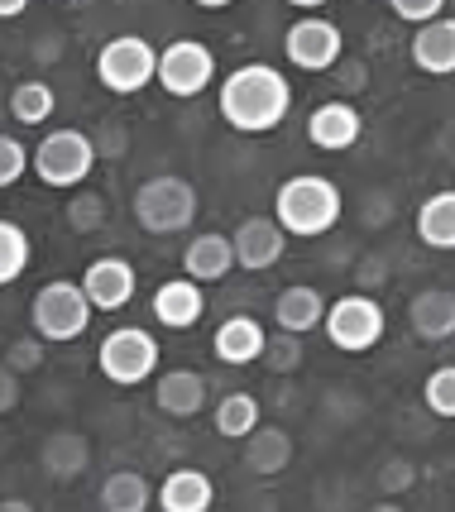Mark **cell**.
Segmentation results:
<instances>
[{
	"instance_id": "1",
	"label": "cell",
	"mask_w": 455,
	"mask_h": 512,
	"mask_svg": "<svg viewBox=\"0 0 455 512\" xmlns=\"http://www.w3.org/2000/svg\"><path fill=\"white\" fill-rule=\"evenodd\" d=\"M216 111L235 134H273L293 111V82L273 63H240L221 77Z\"/></svg>"
},
{
	"instance_id": "2",
	"label": "cell",
	"mask_w": 455,
	"mask_h": 512,
	"mask_svg": "<svg viewBox=\"0 0 455 512\" xmlns=\"http://www.w3.org/2000/svg\"><path fill=\"white\" fill-rule=\"evenodd\" d=\"M345 216V192L326 173H297L273 197V221L283 225L288 240H321Z\"/></svg>"
},
{
	"instance_id": "3",
	"label": "cell",
	"mask_w": 455,
	"mask_h": 512,
	"mask_svg": "<svg viewBox=\"0 0 455 512\" xmlns=\"http://www.w3.org/2000/svg\"><path fill=\"white\" fill-rule=\"evenodd\" d=\"M96 163H101L96 158V139L87 130H77V125H58L29 154V173L44 187H53V192H77V187H87Z\"/></svg>"
},
{
	"instance_id": "4",
	"label": "cell",
	"mask_w": 455,
	"mask_h": 512,
	"mask_svg": "<svg viewBox=\"0 0 455 512\" xmlns=\"http://www.w3.org/2000/svg\"><path fill=\"white\" fill-rule=\"evenodd\" d=\"M130 211H135V221L144 235H182V230H192V221H197L202 197H197V187L187 178L159 173V178H149L135 187Z\"/></svg>"
},
{
	"instance_id": "5",
	"label": "cell",
	"mask_w": 455,
	"mask_h": 512,
	"mask_svg": "<svg viewBox=\"0 0 455 512\" xmlns=\"http://www.w3.org/2000/svg\"><path fill=\"white\" fill-rule=\"evenodd\" d=\"M91 302L82 283H72V278H53L44 288L34 292V302H29V326L34 335L44 340V345H72V340H82L91 326Z\"/></svg>"
},
{
	"instance_id": "6",
	"label": "cell",
	"mask_w": 455,
	"mask_h": 512,
	"mask_svg": "<svg viewBox=\"0 0 455 512\" xmlns=\"http://www.w3.org/2000/svg\"><path fill=\"white\" fill-rule=\"evenodd\" d=\"M321 331H326V340H331V350H341V355H369V350L388 335L384 302L369 297V292L336 297V302H326Z\"/></svg>"
},
{
	"instance_id": "7",
	"label": "cell",
	"mask_w": 455,
	"mask_h": 512,
	"mask_svg": "<svg viewBox=\"0 0 455 512\" xmlns=\"http://www.w3.org/2000/svg\"><path fill=\"white\" fill-rule=\"evenodd\" d=\"M159 335H149L144 326H115L101 345H96V369L101 379L115 388H139L159 374Z\"/></svg>"
},
{
	"instance_id": "8",
	"label": "cell",
	"mask_w": 455,
	"mask_h": 512,
	"mask_svg": "<svg viewBox=\"0 0 455 512\" xmlns=\"http://www.w3.org/2000/svg\"><path fill=\"white\" fill-rule=\"evenodd\" d=\"M159 72V53L139 34H115L96 53V82L111 96H139Z\"/></svg>"
},
{
	"instance_id": "9",
	"label": "cell",
	"mask_w": 455,
	"mask_h": 512,
	"mask_svg": "<svg viewBox=\"0 0 455 512\" xmlns=\"http://www.w3.org/2000/svg\"><path fill=\"white\" fill-rule=\"evenodd\" d=\"M154 82H159L168 96L192 101V96H202V91L216 82V53H211L202 39H173L168 48H159Z\"/></svg>"
},
{
	"instance_id": "10",
	"label": "cell",
	"mask_w": 455,
	"mask_h": 512,
	"mask_svg": "<svg viewBox=\"0 0 455 512\" xmlns=\"http://www.w3.org/2000/svg\"><path fill=\"white\" fill-rule=\"evenodd\" d=\"M283 58L302 72H331L345 58V34L336 20L326 15H302L297 24H288L283 34Z\"/></svg>"
},
{
	"instance_id": "11",
	"label": "cell",
	"mask_w": 455,
	"mask_h": 512,
	"mask_svg": "<svg viewBox=\"0 0 455 512\" xmlns=\"http://www.w3.org/2000/svg\"><path fill=\"white\" fill-rule=\"evenodd\" d=\"M82 292H87L91 312H125L139 292V273L130 259L106 254V259H91L82 273Z\"/></svg>"
},
{
	"instance_id": "12",
	"label": "cell",
	"mask_w": 455,
	"mask_h": 512,
	"mask_svg": "<svg viewBox=\"0 0 455 512\" xmlns=\"http://www.w3.org/2000/svg\"><path fill=\"white\" fill-rule=\"evenodd\" d=\"M230 249H235V268L245 273H269V268L283 264L288 254V235L273 216H245L230 235Z\"/></svg>"
},
{
	"instance_id": "13",
	"label": "cell",
	"mask_w": 455,
	"mask_h": 512,
	"mask_svg": "<svg viewBox=\"0 0 455 512\" xmlns=\"http://www.w3.org/2000/svg\"><path fill=\"white\" fill-rule=\"evenodd\" d=\"M364 134V115L355 101H321L317 111L307 115V139L317 144L321 154H345L355 149Z\"/></svg>"
},
{
	"instance_id": "14",
	"label": "cell",
	"mask_w": 455,
	"mask_h": 512,
	"mask_svg": "<svg viewBox=\"0 0 455 512\" xmlns=\"http://www.w3.org/2000/svg\"><path fill=\"white\" fill-rule=\"evenodd\" d=\"M264 345H269V331H264V321L250 312H235L226 316L216 335H211V355L230 364V369H245V364H259L264 359Z\"/></svg>"
},
{
	"instance_id": "15",
	"label": "cell",
	"mask_w": 455,
	"mask_h": 512,
	"mask_svg": "<svg viewBox=\"0 0 455 512\" xmlns=\"http://www.w3.org/2000/svg\"><path fill=\"white\" fill-rule=\"evenodd\" d=\"M408 58L427 77H455V15H436V20L417 24Z\"/></svg>"
},
{
	"instance_id": "16",
	"label": "cell",
	"mask_w": 455,
	"mask_h": 512,
	"mask_svg": "<svg viewBox=\"0 0 455 512\" xmlns=\"http://www.w3.org/2000/svg\"><path fill=\"white\" fill-rule=\"evenodd\" d=\"M202 316H206V292L187 273L154 288V321H159L163 331H192Z\"/></svg>"
},
{
	"instance_id": "17",
	"label": "cell",
	"mask_w": 455,
	"mask_h": 512,
	"mask_svg": "<svg viewBox=\"0 0 455 512\" xmlns=\"http://www.w3.org/2000/svg\"><path fill=\"white\" fill-rule=\"evenodd\" d=\"M154 407L173 422H192L206 412V374L197 369H168L154 383Z\"/></svg>"
},
{
	"instance_id": "18",
	"label": "cell",
	"mask_w": 455,
	"mask_h": 512,
	"mask_svg": "<svg viewBox=\"0 0 455 512\" xmlns=\"http://www.w3.org/2000/svg\"><path fill=\"white\" fill-rule=\"evenodd\" d=\"M408 326L422 345H446L455 340V292L451 288H427L408 302Z\"/></svg>"
},
{
	"instance_id": "19",
	"label": "cell",
	"mask_w": 455,
	"mask_h": 512,
	"mask_svg": "<svg viewBox=\"0 0 455 512\" xmlns=\"http://www.w3.org/2000/svg\"><path fill=\"white\" fill-rule=\"evenodd\" d=\"M154 498H159V512H211L216 508V484H211L206 469L182 465L173 474H163Z\"/></svg>"
},
{
	"instance_id": "20",
	"label": "cell",
	"mask_w": 455,
	"mask_h": 512,
	"mask_svg": "<svg viewBox=\"0 0 455 512\" xmlns=\"http://www.w3.org/2000/svg\"><path fill=\"white\" fill-rule=\"evenodd\" d=\"M230 268H235V249H230V235H221V230H202L182 249V273L192 283H202V288L230 278Z\"/></svg>"
},
{
	"instance_id": "21",
	"label": "cell",
	"mask_w": 455,
	"mask_h": 512,
	"mask_svg": "<svg viewBox=\"0 0 455 512\" xmlns=\"http://www.w3.org/2000/svg\"><path fill=\"white\" fill-rule=\"evenodd\" d=\"M240 446H245L240 450L245 469L259 474V479H273V474H283V469L293 465V436H288L283 426H259V431H250Z\"/></svg>"
},
{
	"instance_id": "22",
	"label": "cell",
	"mask_w": 455,
	"mask_h": 512,
	"mask_svg": "<svg viewBox=\"0 0 455 512\" xmlns=\"http://www.w3.org/2000/svg\"><path fill=\"white\" fill-rule=\"evenodd\" d=\"M321 316H326V297L317 288H307V283H293V288H283L273 297V326L288 335L317 331Z\"/></svg>"
},
{
	"instance_id": "23",
	"label": "cell",
	"mask_w": 455,
	"mask_h": 512,
	"mask_svg": "<svg viewBox=\"0 0 455 512\" xmlns=\"http://www.w3.org/2000/svg\"><path fill=\"white\" fill-rule=\"evenodd\" d=\"M412 230H417V240L436 254H451L455 249V187H441L432 197L417 206V216H412Z\"/></svg>"
},
{
	"instance_id": "24",
	"label": "cell",
	"mask_w": 455,
	"mask_h": 512,
	"mask_svg": "<svg viewBox=\"0 0 455 512\" xmlns=\"http://www.w3.org/2000/svg\"><path fill=\"white\" fill-rule=\"evenodd\" d=\"M39 465H44L48 479L72 484V479L91 465L87 436H77V431H53V436H44V446H39Z\"/></svg>"
},
{
	"instance_id": "25",
	"label": "cell",
	"mask_w": 455,
	"mask_h": 512,
	"mask_svg": "<svg viewBox=\"0 0 455 512\" xmlns=\"http://www.w3.org/2000/svg\"><path fill=\"white\" fill-rule=\"evenodd\" d=\"M211 426H216V436H226V441H245L250 431H259V426H264V407H259V398H254V393L235 388V393H226V398L216 402Z\"/></svg>"
},
{
	"instance_id": "26",
	"label": "cell",
	"mask_w": 455,
	"mask_h": 512,
	"mask_svg": "<svg viewBox=\"0 0 455 512\" xmlns=\"http://www.w3.org/2000/svg\"><path fill=\"white\" fill-rule=\"evenodd\" d=\"M96 498H101V512H149L154 484L139 469H115V474H106V484H101Z\"/></svg>"
},
{
	"instance_id": "27",
	"label": "cell",
	"mask_w": 455,
	"mask_h": 512,
	"mask_svg": "<svg viewBox=\"0 0 455 512\" xmlns=\"http://www.w3.org/2000/svg\"><path fill=\"white\" fill-rule=\"evenodd\" d=\"M53 111H58V91L48 87V82H39V77H29V82H20V87L10 91V115H15V125L39 130V125L53 120Z\"/></svg>"
},
{
	"instance_id": "28",
	"label": "cell",
	"mask_w": 455,
	"mask_h": 512,
	"mask_svg": "<svg viewBox=\"0 0 455 512\" xmlns=\"http://www.w3.org/2000/svg\"><path fill=\"white\" fill-rule=\"evenodd\" d=\"M29 259H34V240H29V230L15 225V221H0V288L20 283L24 273H29Z\"/></svg>"
},
{
	"instance_id": "29",
	"label": "cell",
	"mask_w": 455,
	"mask_h": 512,
	"mask_svg": "<svg viewBox=\"0 0 455 512\" xmlns=\"http://www.w3.org/2000/svg\"><path fill=\"white\" fill-rule=\"evenodd\" d=\"M422 402H427L432 417L455 422V364H441V369L427 374V383H422Z\"/></svg>"
},
{
	"instance_id": "30",
	"label": "cell",
	"mask_w": 455,
	"mask_h": 512,
	"mask_svg": "<svg viewBox=\"0 0 455 512\" xmlns=\"http://www.w3.org/2000/svg\"><path fill=\"white\" fill-rule=\"evenodd\" d=\"M302 359H307L302 335L278 331V335H269V345H264V359H259V364H269V374H297V369H302Z\"/></svg>"
},
{
	"instance_id": "31",
	"label": "cell",
	"mask_w": 455,
	"mask_h": 512,
	"mask_svg": "<svg viewBox=\"0 0 455 512\" xmlns=\"http://www.w3.org/2000/svg\"><path fill=\"white\" fill-rule=\"evenodd\" d=\"M101 221H106V201H101V192L77 187V197H72V206H68V225L77 235H87V230H96Z\"/></svg>"
},
{
	"instance_id": "32",
	"label": "cell",
	"mask_w": 455,
	"mask_h": 512,
	"mask_svg": "<svg viewBox=\"0 0 455 512\" xmlns=\"http://www.w3.org/2000/svg\"><path fill=\"white\" fill-rule=\"evenodd\" d=\"M24 173H29V149H24L15 134H0V192L24 182Z\"/></svg>"
},
{
	"instance_id": "33",
	"label": "cell",
	"mask_w": 455,
	"mask_h": 512,
	"mask_svg": "<svg viewBox=\"0 0 455 512\" xmlns=\"http://www.w3.org/2000/svg\"><path fill=\"white\" fill-rule=\"evenodd\" d=\"M388 10H393L403 24H412V29H417V24L446 15V0H388Z\"/></svg>"
},
{
	"instance_id": "34",
	"label": "cell",
	"mask_w": 455,
	"mask_h": 512,
	"mask_svg": "<svg viewBox=\"0 0 455 512\" xmlns=\"http://www.w3.org/2000/svg\"><path fill=\"white\" fill-rule=\"evenodd\" d=\"M5 364H10L15 374L39 369V364H44V340H39V335H24V340H15V345L5 350Z\"/></svg>"
},
{
	"instance_id": "35",
	"label": "cell",
	"mask_w": 455,
	"mask_h": 512,
	"mask_svg": "<svg viewBox=\"0 0 455 512\" xmlns=\"http://www.w3.org/2000/svg\"><path fill=\"white\" fill-rule=\"evenodd\" d=\"M20 407V374L0 359V417H10Z\"/></svg>"
},
{
	"instance_id": "36",
	"label": "cell",
	"mask_w": 455,
	"mask_h": 512,
	"mask_svg": "<svg viewBox=\"0 0 455 512\" xmlns=\"http://www.w3.org/2000/svg\"><path fill=\"white\" fill-rule=\"evenodd\" d=\"M417 479V469L408 465V460H393V465H384V474H379V484H384V493H403Z\"/></svg>"
},
{
	"instance_id": "37",
	"label": "cell",
	"mask_w": 455,
	"mask_h": 512,
	"mask_svg": "<svg viewBox=\"0 0 455 512\" xmlns=\"http://www.w3.org/2000/svg\"><path fill=\"white\" fill-rule=\"evenodd\" d=\"M34 0H0V20H20Z\"/></svg>"
},
{
	"instance_id": "38",
	"label": "cell",
	"mask_w": 455,
	"mask_h": 512,
	"mask_svg": "<svg viewBox=\"0 0 455 512\" xmlns=\"http://www.w3.org/2000/svg\"><path fill=\"white\" fill-rule=\"evenodd\" d=\"M288 5H293V10H302V15H317V10H326L331 0H288Z\"/></svg>"
},
{
	"instance_id": "39",
	"label": "cell",
	"mask_w": 455,
	"mask_h": 512,
	"mask_svg": "<svg viewBox=\"0 0 455 512\" xmlns=\"http://www.w3.org/2000/svg\"><path fill=\"white\" fill-rule=\"evenodd\" d=\"M0 512H34L29 498H0Z\"/></svg>"
},
{
	"instance_id": "40",
	"label": "cell",
	"mask_w": 455,
	"mask_h": 512,
	"mask_svg": "<svg viewBox=\"0 0 455 512\" xmlns=\"http://www.w3.org/2000/svg\"><path fill=\"white\" fill-rule=\"evenodd\" d=\"M197 10H226V5H235V0H192Z\"/></svg>"
},
{
	"instance_id": "41",
	"label": "cell",
	"mask_w": 455,
	"mask_h": 512,
	"mask_svg": "<svg viewBox=\"0 0 455 512\" xmlns=\"http://www.w3.org/2000/svg\"><path fill=\"white\" fill-rule=\"evenodd\" d=\"M369 512H403V508H398L393 498H384V503H374V508H369Z\"/></svg>"
}]
</instances>
